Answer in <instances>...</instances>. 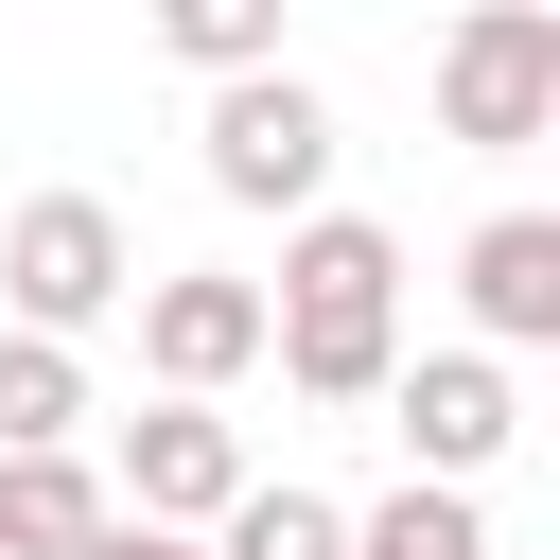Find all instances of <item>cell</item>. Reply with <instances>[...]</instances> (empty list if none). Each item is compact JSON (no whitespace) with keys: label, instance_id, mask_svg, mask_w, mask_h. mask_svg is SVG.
<instances>
[{"label":"cell","instance_id":"52a82bcc","mask_svg":"<svg viewBox=\"0 0 560 560\" xmlns=\"http://www.w3.org/2000/svg\"><path fill=\"white\" fill-rule=\"evenodd\" d=\"M228 490H245V438H228L210 402H140V420H122V472H105L122 525H192V542H210Z\"/></svg>","mask_w":560,"mask_h":560},{"label":"cell","instance_id":"5b68a950","mask_svg":"<svg viewBox=\"0 0 560 560\" xmlns=\"http://www.w3.org/2000/svg\"><path fill=\"white\" fill-rule=\"evenodd\" d=\"M122 315H140L158 402H210V385H245V368H262V280H228V262H158Z\"/></svg>","mask_w":560,"mask_h":560},{"label":"cell","instance_id":"8992f818","mask_svg":"<svg viewBox=\"0 0 560 560\" xmlns=\"http://www.w3.org/2000/svg\"><path fill=\"white\" fill-rule=\"evenodd\" d=\"M385 420H402V472H420V490H472V472L525 438L508 350H420V368H385Z\"/></svg>","mask_w":560,"mask_h":560},{"label":"cell","instance_id":"8fae6325","mask_svg":"<svg viewBox=\"0 0 560 560\" xmlns=\"http://www.w3.org/2000/svg\"><path fill=\"white\" fill-rule=\"evenodd\" d=\"M210 560H350V508H332V490H298V472H280V490L245 472V490H228V525H210Z\"/></svg>","mask_w":560,"mask_h":560},{"label":"cell","instance_id":"7c38bea8","mask_svg":"<svg viewBox=\"0 0 560 560\" xmlns=\"http://www.w3.org/2000/svg\"><path fill=\"white\" fill-rule=\"evenodd\" d=\"M350 560H490V508L472 490H385V508H350Z\"/></svg>","mask_w":560,"mask_h":560},{"label":"cell","instance_id":"3957f363","mask_svg":"<svg viewBox=\"0 0 560 560\" xmlns=\"http://www.w3.org/2000/svg\"><path fill=\"white\" fill-rule=\"evenodd\" d=\"M438 140H472V158L560 140V0H472L438 35Z\"/></svg>","mask_w":560,"mask_h":560},{"label":"cell","instance_id":"9c48e42d","mask_svg":"<svg viewBox=\"0 0 560 560\" xmlns=\"http://www.w3.org/2000/svg\"><path fill=\"white\" fill-rule=\"evenodd\" d=\"M88 525H105L88 455H0V560H88Z\"/></svg>","mask_w":560,"mask_h":560},{"label":"cell","instance_id":"6da1fadb","mask_svg":"<svg viewBox=\"0 0 560 560\" xmlns=\"http://www.w3.org/2000/svg\"><path fill=\"white\" fill-rule=\"evenodd\" d=\"M262 350H280L298 402H385V368H402V245L368 210H298L280 298H262Z\"/></svg>","mask_w":560,"mask_h":560},{"label":"cell","instance_id":"5bb4252c","mask_svg":"<svg viewBox=\"0 0 560 560\" xmlns=\"http://www.w3.org/2000/svg\"><path fill=\"white\" fill-rule=\"evenodd\" d=\"M88 560H210V542H192V525H122V508H105V525H88Z\"/></svg>","mask_w":560,"mask_h":560},{"label":"cell","instance_id":"4fadbf2b","mask_svg":"<svg viewBox=\"0 0 560 560\" xmlns=\"http://www.w3.org/2000/svg\"><path fill=\"white\" fill-rule=\"evenodd\" d=\"M140 18H158V52L210 70V88H228V70H280V0H140Z\"/></svg>","mask_w":560,"mask_h":560},{"label":"cell","instance_id":"30bf717a","mask_svg":"<svg viewBox=\"0 0 560 560\" xmlns=\"http://www.w3.org/2000/svg\"><path fill=\"white\" fill-rule=\"evenodd\" d=\"M70 438H88V350L0 332V455H70Z\"/></svg>","mask_w":560,"mask_h":560},{"label":"cell","instance_id":"ba28073f","mask_svg":"<svg viewBox=\"0 0 560 560\" xmlns=\"http://www.w3.org/2000/svg\"><path fill=\"white\" fill-rule=\"evenodd\" d=\"M455 298H472L490 350H560V210H490L455 245Z\"/></svg>","mask_w":560,"mask_h":560},{"label":"cell","instance_id":"7a4b0ae2","mask_svg":"<svg viewBox=\"0 0 560 560\" xmlns=\"http://www.w3.org/2000/svg\"><path fill=\"white\" fill-rule=\"evenodd\" d=\"M122 298H140V245H122V210H105V192H18V210H0V332L88 350Z\"/></svg>","mask_w":560,"mask_h":560},{"label":"cell","instance_id":"277c9868","mask_svg":"<svg viewBox=\"0 0 560 560\" xmlns=\"http://www.w3.org/2000/svg\"><path fill=\"white\" fill-rule=\"evenodd\" d=\"M192 158H210L228 210H332V105L298 70H228L210 122H192Z\"/></svg>","mask_w":560,"mask_h":560}]
</instances>
